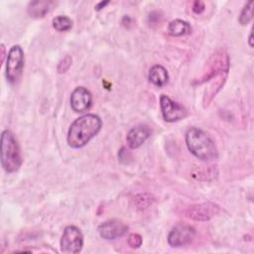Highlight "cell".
I'll use <instances>...</instances> for the list:
<instances>
[{
    "label": "cell",
    "instance_id": "16",
    "mask_svg": "<svg viewBox=\"0 0 254 254\" xmlns=\"http://www.w3.org/2000/svg\"><path fill=\"white\" fill-rule=\"evenodd\" d=\"M53 27L58 31V32H65L71 29L72 27V21L70 18L67 16L64 15H59L55 17L52 21Z\"/></svg>",
    "mask_w": 254,
    "mask_h": 254
},
{
    "label": "cell",
    "instance_id": "22",
    "mask_svg": "<svg viewBox=\"0 0 254 254\" xmlns=\"http://www.w3.org/2000/svg\"><path fill=\"white\" fill-rule=\"evenodd\" d=\"M109 3V1H101V2H99L98 4H96V6H95V10H97V11H99V10H101L102 8H104L107 4Z\"/></svg>",
    "mask_w": 254,
    "mask_h": 254
},
{
    "label": "cell",
    "instance_id": "6",
    "mask_svg": "<svg viewBox=\"0 0 254 254\" xmlns=\"http://www.w3.org/2000/svg\"><path fill=\"white\" fill-rule=\"evenodd\" d=\"M83 235L80 229L74 225H68L64 229L61 238V250L64 253L73 254L81 251Z\"/></svg>",
    "mask_w": 254,
    "mask_h": 254
},
{
    "label": "cell",
    "instance_id": "8",
    "mask_svg": "<svg viewBox=\"0 0 254 254\" xmlns=\"http://www.w3.org/2000/svg\"><path fill=\"white\" fill-rule=\"evenodd\" d=\"M160 106L163 118L167 122H176L187 116V109L165 94L160 96Z\"/></svg>",
    "mask_w": 254,
    "mask_h": 254
},
{
    "label": "cell",
    "instance_id": "4",
    "mask_svg": "<svg viewBox=\"0 0 254 254\" xmlns=\"http://www.w3.org/2000/svg\"><path fill=\"white\" fill-rule=\"evenodd\" d=\"M1 164L7 173H14L22 165V156L19 144L10 130L1 134Z\"/></svg>",
    "mask_w": 254,
    "mask_h": 254
},
{
    "label": "cell",
    "instance_id": "1",
    "mask_svg": "<svg viewBox=\"0 0 254 254\" xmlns=\"http://www.w3.org/2000/svg\"><path fill=\"white\" fill-rule=\"evenodd\" d=\"M101 125L100 117L95 114H85L76 118L67 131L68 146L73 149L85 146L100 131Z\"/></svg>",
    "mask_w": 254,
    "mask_h": 254
},
{
    "label": "cell",
    "instance_id": "13",
    "mask_svg": "<svg viewBox=\"0 0 254 254\" xmlns=\"http://www.w3.org/2000/svg\"><path fill=\"white\" fill-rule=\"evenodd\" d=\"M149 80L158 87L164 86L169 80V74L167 69L161 64L153 65L149 70Z\"/></svg>",
    "mask_w": 254,
    "mask_h": 254
},
{
    "label": "cell",
    "instance_id": "21",
    "mask_svg": "<svg viewBox=\"0 0 254 254\" xmlns=\"http://www.w3.org/2000/svg\"><path fill=\"white\" fill-rule=\"evenodd\" d=\"M205 9V6H204V3L200 0H196L193 2L192 4V11L195 13V14H200L204 11Z\"/></svg>",
    "mask_w": 254,
    "mask_h": 254
},
{
    "label": "cell",
    "instance_id": "20",
    "mask_svg": "<svg viewBox=\"0 0 254 254\" xmlns=\"http://www.w3.org/2000/svg\"><path fill=\"white\" fill-rule=\"evenodd\" d=\"M128 244L131 248H139L142 245V236L138 233H131L128 236Z\"/></svg>",
    "mask_w": 254,
    "mask_h": 254
},
{
    "label": "cell",
    "instance_id": "3",
    "mask_svg": "<svg viewBox=\"0 0 254 254\" xmlns=\"http://www.w3.org/2000/svg\"><path fill=\"white\" fill-rule=\"evenodd\" d=\"M230 66V59L227 52L223 49L216 50L210 55L205 63L201 74L194 79L193 84H202L219 78H226Z\"/></svg>",
    "mask_w": 254,
    "mask_h": 254
},
{
    "label": "cell",
    "instance_id": "11",
    "mask_svg": "<svg viewBox=\"0 0 254 254\" xmlns=\"http://www.w3.org/2000/svg\"><path fill=\"white\" fill-rule=\"evenodd\" d=\"M92 103V95L90 91L83 87H76L70 95V106L75 112H83L87 110Z\"/></svg>",
    "mask_w": 254,
    "mask_h": 254
},
{
    "label": "cell",
    "instance_id": "10",
    "mask_svg": "<svg viewBox=\"0 0 254 254\" xmlns=\"http://www.w3.org/2000/svg\"><path fill=\"white\" fill-rule=\"evenodd\" d=\"M97 230L103 239L114 240L125 235L128 231V226L121 220L109 219L102 222Z\"/></svg>",
    "mask_w": 254,
    "mask_h": 254
},
{
    "label": "cell",
    "instance_id": "15",
    "mask_svg": "<svg viewBox=\"0 0 254 254\" xmlns=\"http://www.w3.org/2000/svg\"><path fill=\"white\" fill-rule=\"evenodd\" d=\"M168 32L173 37L186 36V35L190 34L191 27L188 22L181 20V19H176L169 23Z\"/></svg>",
    "mask_w": 254,
    "mask_h": 254
},
{
    "label": "cell",
    "instance_id": "23",
    "mask_svg": "<svg viewBox=\"0 0 254 254\" xmlns=\"http://www.w3.org/2000/svg\"><path fill=\"white\" fill-rule=\"evenodd\" d=\"M4 57H5V47H4V45H1V61H2V63L4 62Z\"/></svg>",
    "mask_w": 254,
    "mask_h": 254
},
{
    "label": "cell",
    "instance_id": "5",
    "mask_svg": "<svg viewBox=\"0 0 254 254\" xmlns=\"http://www.w3.org/2000/svg\"><path fill=\"white\" fill-rule=\"evenodd\" d=\"M24 67V52L19 45L13 46L8 53L6 61V77L7 80L14 84L16 83L23 71Z\"/></svg>",
    "mask_w": 254,
    "mask_h": 254
},
{
    "label": "cell",
    "instance_id": "9",
    "mask_svg": "<svg viewBox=\"0 0 254 254\" xmlns=\"http://www.w3.org/2000/svg\"><path fill=\"white\" fill-rule=\"evenodd\" d=\"M220 208L217 204L212 202L195 203L186 207L185 215L193 220L206 221L219 212Z\"/></svg>",
    "mask_w": 254,
    "mask_h": 254
},
{
    "label": "cell",
    "instance_id": "7",
    "mask_svg": "<svg viewBox=\"0 0 254 254\" xmlns=\"http://www.w3.org/2000/svg\"><path fill=\"white\" fill-rule=\"evenodd\" d=\"M195 236L194 227L181 223L176 225L168 235V243L172 247H183L190 244Z\"/></svg>",
    "mask_w": 254,
    "mask_h": 254
},
{
    "label": "cell",
    "instance_id": "12",
    "mask_svg": "<svg viewBox=\"0 0 254 254\" xmlns=\"http://www.w3.org/2000/svg\"><path fill=\"white\" fill-rule=\"evenodd\" d=\"M151 130L147 125H138L133 127L126 136V142L129 148L137 149L150 137Z\"/></svg>",
    "mask_w": 254,
    "mask_h": 254
},
{
    "label": "cell",
    "instance_id": "19",
    "mask_svg": "<svg viewBox=\"0 0 254 254\" xmlns=\"http://www.w3.org/2000/svg\"><path fill=\"white\" fill-rule=\"evenodd\" d=\"M71 62H72V60H71V58L69 56H66L63 60H61L60 63L58 64V66H57L58 72L59 73L65 72L69 68V66L71 64Z\"/></svg>",
    "mask_w": 254,
    "mask_h": 254
},
{
    "label": "cell",
    "instance_id": "24",
    "mask_svg": "<svg viewBox=\"0 0 254 254\" xmlns=\"http://www.w3.org/2000/svg\"><path fill=\"white\" fill-rule=\"evenodd\" d=\"M248 43H249V46L252 48L253 47V39H252V31L250 32L249 34V40H248Z\"/></svg>",
    "mask_w": 254,
    "mask_h": 254
},
{
    "label": "cell",
    "instance_id": "18",
    "mask_svg": "<svg viewBox=\"0 0 254 254\" xmlns=\"http://www.w3.org/2000/svg\"><path fill=\"white\" fill-rule=\"evenodd\" d=\"M154 201V197L148 193H141L134 197V203L137 208L144 209L150 206Z\"/></svg>",
    "mask_w": 254,
    "mask_h": 254
},
{
    "label": "cell",
    "instance_id": "17",
    "mask_svg": "<svg viewBox=\"0 0 254 254\" xmlns=\"http://www.w3.org/2000/svg\"><path fill=\"white\" fill-rule=\"evenodd\" d=\"M253 1H249L246 3L244 8L242 9L240 15H239V23L241 25H247L253 18Z\"/></svg>",
    "mask_w": 254,
    "mask_h": 254
},
{
    "label": "cell",
    "instance_id": "2",
    "mask_svg": "<svg viewBox=\"0 0 254 254\" xmlns=\"http://www.w3.org/2000/svg\"><path fill=\"white\" fill-rule=\"evenodd\" d=\"M186 144L190 152L201 161H212L218 157V150L214 141L199 128L190 127L188 129Z\"/></svg>",
    "mask_w": 254,
    "mask_h": 254
},
{
    "label": "cell",
    "instance_id": "14",
    "mask_svg": "<svg viewBox=\"0 0 254 254\" xmlns=\"http://www.w3.org/2000/svg\"><path fill=\"white\" fill-rule=\"evenodd\" d=\"M52 1H32L28 5V14L32 18H43L52 9Z\"/></svg>",
    "mask_w": 254,
    "mask_h": 254
}]
</instances>
